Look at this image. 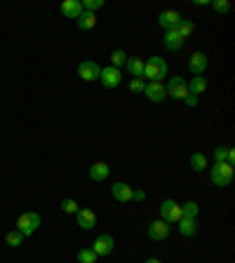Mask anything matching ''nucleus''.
<instances>
[{
    "label": "nucleus",
    "instance_id": "1",
    "mask_svg": "<svg viewBox=\"0 0 235 263\" xmlns=\"http://www.w3.org/2000/svg\"><path fill=\"white\" fill-rule=\"evenodd\" d=\"M167 70H170V66L162 57H151L148 61H144V78L151 82H162Z\"/></svg>",
    "mask_w": 235,
    "mask_h": 263
},
{
    "label": "nucleus",
    "instance_id": "2",
    "mask_svg": "<svg viewBox=\"0 0 235 263\" xmlns=\"http://www.w3.org/2000/svg\"><path fill=\"white\" fill-rule=\"evenodd\" d=\"M209 179H212V183H214V186H219V188L230 186V181H233V164L217 162L209 170Z\"/></svg>",
    "mask_w": 235,
    "mask_h": 263
},
{
    "label": "nucleus",
    "instance_id": "3",
    "mask_svg": "<svg viewBox=\"0 0 235 263\" xmlns=\"http://www.w3.org/2000/svg\"><path fill=\"white\" fill-rule=\"evenodd\" d=\"M38 228H40V214L38 211H24L21 217L17 219V226H14V230H19L24 237L33 235Z\"/></svg>",
    "mask_w": 235,
    "mask_h": 263
},
{
    "label": "nucleus",
    "instance_id": "4",
    "mask_svg": "<svg viewBox=\"0 0 235 263\" xmlns=\"http://www.w3.org/2000/svg\"><path fill=\"white\" fill-rule=\"evenodd\" d=\"M181 205L174 202V200H162V205H160V219L165 223H179L181 219Z\"/></svg>",
    "mask_w": 235,
    "mask_h": 263
},
{
    "label": "nucleus",
    "instance_id": "5",
    "mask_svg": "<svg viewBox=\"0 0 235 263\" xmlns=\"http://www.w3.org/2000/svg\"><path fill=\"white\" fill-rule=\"evenodd\" d=\"M165 89H167V97H172V99H176V101H183L188 97V82L183 80V78H179V76L170 78Z\"/></svg>",
    "mask_w": 235,
    "mask_h": 263
},
{
    "label": "nucleus",
    "instance_id": "6",
    "mask_svg": "<svg viewBox=\"0 0 235 263\" xmlns=\"http://www.w3.org/2000/svg\"><path fill=\"white\" fill-rule=\"evenodd\" d=\"M170 223H165L162 219H158V221H151L148 223V228H146V233H148V237H151L153 242H162V240H167L170 237Z\"/></svg>",
    "mask_w": 235,
    "mask_h": 263
},
{
    "label": "nucleus",
    "instance_id": "7",
    "mask_svg": "<svg viewBox=\"0 0 235 263\" xmlns=\"http://www.w3.org/2000/svg\"><path fill=\"white\" fill-rule=\"evenodd\" d=\"M78 76L82 78L85 82H94V80H99V76H101V66L97 64V61H80L78 64Z\"/></svg>",
    "mask_w": 235,
    "mask_h": 263
},
{
    "label": "nucleus",
    "instance_id": "8",
    "mask_svg": "<svg viewBox=\"0 0 235 263\" xmlns=\"http://www.w3.org/2000/svg\"><path fill=\"white\" fill-rule=\"evenodd\" d=\"M181 12H176V10H165L158 14V23L162 26L165 31H174L179 23H181Z\"/></svg>",
    "mask_w": 235,
    "mask_h": 263
},
{
    "label": "nucleus",
    "instance_id": "9",
    "mask_svg": "<svg viewBox=\"0 0 235 263\" xmlns=\"http://www.w3.org/2000/svg\"><path fill=\"white\" fill-rule=\"evenodd\" d=\"M101 85H104L106 89H113L120 85V80H123V76H120V68H113V66H106V68H101V76H99Z\"/></svg>",
    "mask_w": 235,
    "mask_h": 263
},
{
    "label": "nucleus",
    "instance_id": "10",
    "mask_svg": "<svg viewBox=\"0 0 235 263\" xmlns=\"http://www.w3.org/2000/svg\"><path fill=\"white\" fill-rule=\"evenodd\" d=\"M113 249H115V240H113L111 235H99L92 245V252L97 254V256H108Z\"/></svg>",
    "mask_w": 235,
    "mask_h": 263
},
{
    "label": "nucleus",
    "instance_id": "11",
    "mask_svg": "<svg viewBox=\"0 0 235 263\" xmlns=\"http://www.w3.org/2000/svg\"><path fill=\"white\" fill-rule=\"evenodd\" d=\"M111 195L118 200V202H132V195H134V188L127 186V183L118 181L111 186Z\"/></svg>",
    "mask_w": 235,
    "mask_h": 263
},
{
    "label": "nucleus",
    "instance_id": "12",
    "mask_svg": "<svg viewBox=\"0 0 235 263\" xmlns=\"http://www.w3.org/2000/svg\"><path fill=\"white\" fill-rule=\"evenodd\" d=\"M144 94H146V99H151V101H165V97H167L165 82H148L146 87H144Z\"/></svg>",
    "mask_w": 235,
    "mask_h": 263
},
{
    "label": "nucleus",
    "instance_id": "13",
    "mask_svg": "<svg viewBox=\"0 0 235 263\" xmlns=\"http://www.w3.org/2000/svg\"><path fill=\"white\" fill-rule=\"evenodd\" d=\"M76 221L82 230H92L94 226H97V214H94L92 209H78Z\"/></svg>",
    "mask_w": 235,
    "mask_h": 263
},
{
    "label": "nucleus",
    "instance_id": "14",
    "mask_svg": "<svg viewBox=\"0 0 235 263\" xmlns=\"http://www.w3.org/2000/svg\"><path fill=\"white\" fill-rule=\"evenodd\" d=\"M188 68H191V73H193V76H205V70H207V54L195 52L193 57H191V61H188Z\"/></svg>",
    "mask_w": 235,
    "mask_h": 263
},
{
    "label": "nucleus",
    "instance_id": "15",
    "mask_svg": "<svg viewBox=\"0 0 235 263\" xmlns=\"http://www.w3.org/2000/svg\"><path fill=\"white\" fill-rule=\"evenodd\" d=\"M61 14L68 19H78L82 14V3L80 0H64L61 3Z\"/></svg>",
    "mask_w": 235,
    "mask_h": 263
},
{
    "label": "nucleus",
    "instance_id": "16",
    "mask_svg": "<svg viewBox=\"0 0 235 263\" xmlns=\"http://www.w3.org/2000/svg\"><path fill=\"white\" fill-rule=\"evenodd\" d=\"M108 174H111V167H108V162H94V164H89V179H92V181H104V179H108Z\"/></svg>",
    "mask_w": 235,
    "mask_h": 263
},
{
    "label": "nucleus",
    "instance_id": "17",
    "mask_svg": "<svg viewBox=\"0 0 235 263\" xmlns=\"http://www.w3.org/2000/svg\"><path fill=\"white\" fill-rule=\"evenodd\" d=\"M125 68H127V73L132 78H136V80H144V61H141L139 57H129L127 61H125Z\"/></svg>",
    "mask_w": 235,
    "mask_h": 263
},
{
    "label": "nucleus",
    "instance_id": "18",
    "mask_svg": "<svg viewBox=\"0 0 235 263\" xmlns=\"http://www.w3.org/2000/svg\"><path fill=\"white\" fill-rule=\"evenodd\" d=\"M162 42H165V47H167L170 52H179V50L183 47V40L179 38V33H176V31H165Z\"/></svg>",
    "mask_w": 235,
    "mask_h": 263
},
{
    "label": "nucleus",
    "instance_id": "19",
    "mask_svg": "<svg viewBox=\"0 0 235 263\" xmlns=\"http://www.w3.org/2000/svg\"><path fill=\"white\" fill-rule=\"evenodd\" d=\"M205 89H207V78L205 76H193V80L188 82V94L200 97V94H205Z\"/></svg>",
    "mask_w": 235,
    "mask_h": 263
},
{
    "label": "nucleus",
    "instance_id": "20",
    "mask_svg": "<svg viewBox=\"0 0 235 263\" xmlns=\"http://www.w3.org/2000/svg\"><path fill=\"white\" fill-rule=\"evenodd\" d=\"M179 233L183 237H193L198 233V221L195 219H179Z\"/></svg>",
    "mask_w": 235,
    "mask_h": 263
},
{
    "label": "nucleus",
    "instance_id": "21",
    "mask_svg": "<svg viewBox=\"0 0 235 263\" xmlns=\"http://www.w3.org/2000/svg\"><path fill=\"white\" fill-rule=\"evenodd\" d=\"M78 26H80L82 31H92L94 26H97V14H92V12H82L80 17H78Z\"/></svg>",
    "mask_w": 235,
    "mask_h": 263
},
{
    "label": "nucleus",
    "instance_id": "22",
    "mask_svg": "<svg viewBox=\"0 0 235 263\" xmlns=\"http://www.w3.org/2000/svg\"><path fill=\"white\" fill-rule=\"evenodd\" d=\"M191 170L193 172H205L207 170V155L205 153H193V155H191Z\"/></svg>",
    "mask_w": 235,
    "mask_h": 263
},
{
    "label": "nucleus",
    "instance_id": "23",
    "mask_svg": "<svg viewBox=\"0 0 235 263\" xmlns=\"http://www.w3.org/2000/svg\"><path fill=\"white\" fill-rule=\"evenodd\" d=\"M198 211H200L198 202L188 200V202H183V205H181V214H183L181 219H198Z\"/></svg>",
    "mask_w": 235,
    "mask_h": 263
},
{
    "label": "nucleus",
    "instance_id": "24",
    "mask_svg": "<svg viewBox=\"0 0 235 263\" xmlns=\"http://www.w3.org/2000/svg\"><path fill=\"white\" fill-rule=\"evenodd\" d=\"M193 29H195V26H193V21H191V19H181V23H179L174 31L179 33V38H181V40H186L188 35L193 33Z\"/></svg>",
    "mask_w": 235,
    "mask_h": 263
},
{
    "label": "nucleus",
    "instance_id": "25",
    "mask_svg": "<svg viewBox=\"0 0 235 263\" xmlns=\"http://www.w3.org/2000/svg\"><path fill=\"white\" fill-rule=\"evenodd\" d=\"M5 242H7V247H12V249H17V247H21L24 235L19 233V230H10V233L5 235Z\"/></svg>",
    "mask_w": 235,
    "mask_h": 263
},
{
    "label": "nucleus",
    "instance_id": "26",
    "mask_svg": "<svg viewBox=\"0 0 235 263\" xmlns=\"http://www.w3.org/2000/svg\"><path fill=\"white\" fill-rule=\"evenodd\" d=\"M125 61H127V52H125V50H113V54H111V66L113 68L125 66Z\"/></svg>",
    "mask_w": 235,
    "mask_h": 263
},
{
    "label": "nucleus",
    "instance_id": "27",
    "mask_svg": "<svg viewBox=\"0 0 235 263\" xmlns=\"http://www.w3.org/2000/svg\"><path fill=\"white\" fill-rule=\"evenodd\" d=\"M97 254L92 252V249H80L78 252V263H97Z\"/></svg>",
    "mask_w": 235,
    "mask_h": 263
},
{
    "label": "nucleus",
    "instance_id": "28",
    "mask_svg": "<svg viewBox=\"0 0 235 263\" xmlns=\"http://www.w3.org/2000/svg\"><path fill=\"white\" fill-rule=\"evenodd\" d=\"M80 3H82V12H92V14L104 7V0H80Z\"/></svg>",
    "mask_w": 235,
    "mask_h": 263
},
{
    "label": "nucleus",
    "instance_id": "29",
    "mask_svg": "<svg viewBox=\"0 0 235 263\" xmlns=\"http://www.w3.org/2000/svg\"><path fill=\"white\" fill-rule=\"evenodd\" d=\"M78 209H80V207H78L76 200L66 198L64 202H61V211H66V214H78Z\"/></svg>",
    "mask_w": 235,
    "mask_h": 263
},
{
    "label": "nucleus",
    "instance_id": "30",
    "mask_svg": "<svg viewBox=\"0 0 235 263\" xmlns=\"http://www.w3.org/2000/svg\"><path fill=\"white\" fill-rule=\"evenodd\" d=\"M212 7H214V12H219V14H226V12L230 10V3L228 0H212Z\"/></svg>",
    "mask_w": 235,
    "mask_h": 263
},
{
    "label": "nucleus",
    "instance_id": "31",
    "mask_svg": "<svg viewBox=\"0 0 235 263\" xmlns=\"http://www.w3.org/2000/svg\"><path fill=\"white\" fill-rule=\"evenodd\" d=\"M226 155H228V146H219L217 151H214V160H217V162H226Z\"/></svg>",
    "mask_w": 235,
    "mask_h": 263
},
{
    "label": "nucleus",
    "instance_id": "32",
    "mask_svg": "<svg viewBox=\"0 0 235 263\" xmlns=\"http://www.w3.org/2000/svg\"><path fill=\"white\" fill-rule=\"evenodd\" d=\"M144 87H146V82L144 80H136V78L129 80V89H132V92H144Z\"/></svg>",
    "mask_w": 235,
    "mask_h": 263
},
{
    "label": "nucleus",
    "instance_id": "33",
    "mask_svg": "<svg viewBox=\"0 0 235 263\" xmlns=\"http://www.w3.org/2000/svg\"><path fill=\"white\" fill-rule=\"evenodd\" d=\"M198 99H200V97H195V94H188V97H186L183 101H186L188 106H198Z\"/></svg>",
    "mask_w": 235,
    "mask_h": 263
},
{
    "label": "nucleus",
    "instance_id": "34",
    "mask_svg": "<svg viewBox=\"0 0 235 263\" xmlns=\"http://www.w3.org/2000/svg\"><path fill=\"white\" fill-rule=\"evenodd\" d=\"M132 200H136V202H141V200H146V193H144V190H134V195H132Z\"/></svg>",
    "mask_w": 235,
    "mask_h": 263
},
{
    "label": "nucleus",
    "instance_id": "35",
    "mask_svg": "<svg viewBox=\"0 0 235 263\" xmlns=\"http://www.w3.org/2000/svg\"><path fill=\"white\" fill-rule=\"evenodd\" d=\"M226 162H228V164H233V162H235V151H233V148H228V155H226Z\"/></svg>",
    "mask_w": 235,
    "mask_h": 263
},
{
    "label": "nucleus",
    "instance_id": "36",
    "mask_svg": "<svg viewBox=\"0 0 235 263\" xmlns=\"http://www.w3.org/2000/svg\"><path fill=\"white\" fill-rule=\"evenodd\" d=\"M146 263H162L160 258H146Z\"/></svg>",
    "mask_w": 235,
    "mask_h": 263
}]
</instances>
